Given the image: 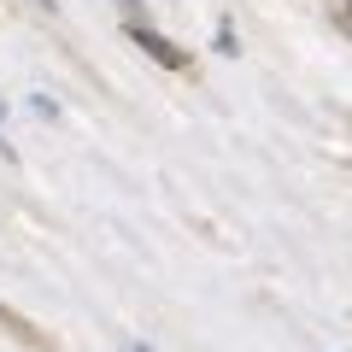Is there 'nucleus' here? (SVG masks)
<instances>
[{
	"mask_svg": "<svg viewBox=\"0 0 352 352\" xmlns=\"http://www.w3.org/2000/svg\"><path fill=\"white\" fill-rule=\"evenodd\" d=\"M118 6H124V12H129V24H141V12H147L141 0H118Z\"/></svg>",
	"mask_w": 352,
	"mask_h": 352,
	"instance_id": "3",
	"label": "nucleus"
},
{
	"mask_svg": "<svg viewBox=\"0 0 352 352\" xmlns=\"http://www.w3.org/2000/svg\"><path fill=\"white\" fill-rule=\"evenodd\" d=\"M129 36H135V41H141V47H147V53H153V59H159V65H164V71H182V65H188V53L176 47V41H164V36H159V30H147V24H129Z\"/></svg>",
	"mask_w": 352,
	"mask_h": 352,
	"instance_id": "1",
	"label": "nucleus"
},
{
	"mask_svg": "<svg viewBox=\"0 0 352 352\" xmlns=\"http://www.w3.org/2000/svg\"><path fill=\"white\" fill-rule=\"evenodd\" d=\"M0 124H6V100H0ZM0 153H6V135H0Z\"/></svg>",
	"mask_w": 352,
	"mask_h": 352,
	"instance_id": "4",
	"label": "nucleus"
},
{
	"mask_svg": "<svg viewBox=\"0 0 352 352\" xmlns=\"http://www.w3.org/2000/svg\"><path fill=\"white\" fill-rule=\"evenodd\" d=\"M30 106H36V118H41V124H53V118H59V106H53L47 94H36V100H30Z\"/></svg>",
	"mask_w": 352,
	"mask_h": 352,
	"instance_id": "2",
	"label": "nucleus"
}]
</instances>
